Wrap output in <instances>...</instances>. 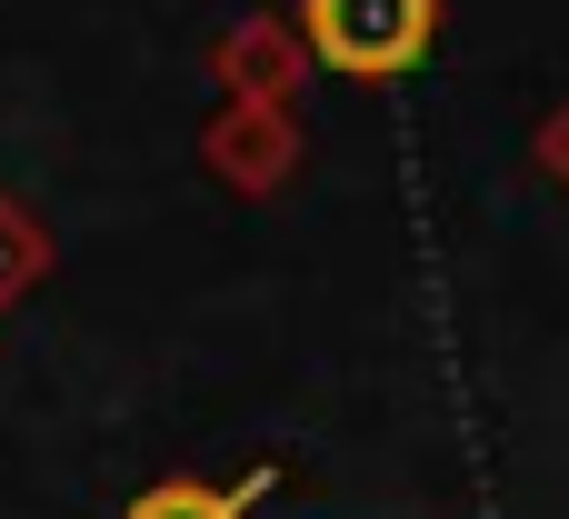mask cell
Wrapping results in <instances>:
<instances>
[{
    "mask_svg": "<svg viewBox=\"0 0 569 519\" xmlns=\"http://www.w3.org/2000/svg\"><path fill=\"white\" fill-rule=\"evenodd\" d=\"M300 30H310V50H320L330 70L390 80V70H410V60L430 50L440 0H300Z\"/></svg>",
    "mask_w": 569,
    "mask_h": 519,
    "instance_id": "obj_1",
    "label": "cell"
},
{
    "mask_svg": "<svg viewBox=\"0 0 569 519\" xmlns=\"http://www.w3.org/2000/svg\"><path fill=\"white\" fill-rule=\"evenodd\" d=\"M540 170H550V180H560V190H569V110H560V120H550V130H540Z\"/></svg>",
    "mask_w": 569,
    "mask_h": 519,
    "instance_id": "obj_3",
    "label": "cell"
},
{
    "mask_svg": "<svg viewBox=\"0 0 569 519\" xmlns=\"http://www.w3.org/2000/svg\"><path fill=\"white\" fill-rule=\"evenodd\" d=\"M130 519H240V500H220V490H190V480H170V490L130 500Z\"/></svg>",
    "mask_w": 569,
    "mask_h": 519,
    "instance_id": "obj_2",
    "label": "cell"
}]
</instances>
